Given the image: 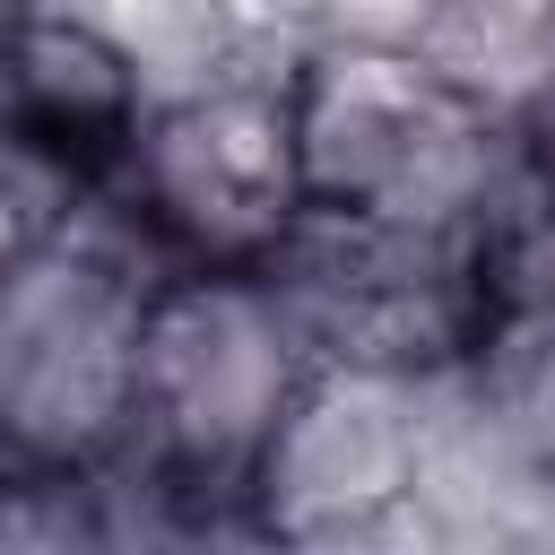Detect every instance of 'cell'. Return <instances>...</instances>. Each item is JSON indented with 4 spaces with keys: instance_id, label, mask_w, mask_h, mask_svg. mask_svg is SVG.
I'll list each match as a JSON object with an SVG mask.
<instances>
[{
    "instance_id": "obj_2",
    "label": "cell",
    "mask_w": 555,
    "mask_h": 555,
    "mask_svg": "<svg viewBox=\"0 0 555 555\" xmlns=\"http://www.w3.org/2000/svg\"><path fill=\"white\" fill-rule=\"evenodd\" d=\"M147 295L156 286L69 234L0 269V460L95 468L130 442Z\"/></svg>"
},
{
    "instance_id": "obj_13",
    "label": "cell",
    "mask_w": 555,
    "mask_h": 555,
    "mask_svg": "<svg viewBox=\"0 0 555 555\" xmlns=\"http://www.w3.org/2000/svg\"><path fill=\"white\" fill-rule=\"evenodd\" d=\"M520 121H529V139H538V156H546V173H555V78L538 87V104H529Z\"/></svg>"
},
{
    "instance_id": "obj_5",
    "label": "cell",
    "mask_w": 555,
    "mask_h": 555,
    "mask_svg": "<svg viewBox=\"0 0 555 555\" xmlns=\"http://www.w3.org/2000/svg\"><path fill=\"white\" fill-rule=\"evenodd\" d=\"M286 113H295L304 191L330 199V208H373L399 182V165L425 147V130L451 113V87L408 43H347V35H330L286 78Z\"/></svg>"
},
{
    "instance_id": "obj_11",
    "label": "cell",
    "mask_w": 555,
    "mask_h": 555,
    "mask_svg": "<svg viewBox=\"0 0 555 555\" xmlns=\"http://www.w3.org/2000/svg\"><path fill=\"white\" fill-rule=\"evenodd\" d=\"M26 243H35V225H26V208H17V191H9V173H0V269H9Z\"/></svg>"
},
{
    "instance_id": "obj_3",
    "label": "cell",
    "mask_w": 555,
    "mask_h": 555,
    "mask_svg": "<svg viewBox=\"0 0 555 555\" xmlns=\"http://www.w3.org/2000/svg\"><path fill=\"white\" fill-rule=\"evenodd\" d=\"M113 173L139 191L165 243L208 269H251L312 199L286 87L269 78H199L147 95L130 139L113 147Z\"/></svg>"
},
{
    "instance_id": "obj_12",
    "label": "cell",
    "mask_w": 555,
    "mask_h": 555,
    "mask_svg": "<svg viewBox=\"0 0 555 555\" xmlns=\"http://www.w3.org/2000/svg\"><path fill=\"white\" fill-rule=\"evenodd\" d=\"M26 121V95H17V61H9V17H0V139Z\"/></svg>"
},
{
    "instance_id": "obj_9",
    "label": "cell",
    "mask_w": 555,
    "mask_h": 555,
    "mask_svg": "<svg viewBox=\"0 0 555 555\" xmlns=\"http://www.w3.org/2000/svg\"><path fill=\"white\" fill-rule=\"evenodd\" d=\"M494 304L512 312H555V191L529 208V225L494 251Z\"/></svg>"
},
{
    "instance_id": "obj_4",
    "label": "cell",
    "mask_w": 555,
    "mask_h": 555,
    "mask_svg": "<svg viewBox=\"0 0 555 555\" xmlns=\"http://www.w3.org/2000/svg\"><path fill=\"white\" fill-rule=\"evenodd\" d=\"M425 486V373L330 356L286 399L251 460V512L286 546H390L416 538Z\"/></svg>"
},
{
    "instance_id": "obj_10",
    "label": "cell",
    "mask_w": 555,
    "mask_h": 555,
    "mask_svg": "<svg viewBox=\"0 0 555 555\" xmlns=\"http://www.w3.org/2000/svg\"><path fill=\"white\" fill-rule=\"evenodd\" d=\"M425 9L434 0H321L330 35H347V43H416Z\"/></svg>"
},
{
    "instance_id": "obj_6",
    "label": "cell",
    "mask_w": 555,
    "mask_h": 555,
    "mask_svg": "<svg viewBox=\"0 0 555 555\" xmlns=\"http://www.w3.org/2000/svg\"><path fill=\"white\" fill-rule=\"evenodd\" d=\"M9 61H17L26 121H35V130H61V139H78V147H95V156H113V147L130 139V121L147 113V69H139V52H130L104 17H87V9H69V0H26V9L9 17Z\"/></svg>"
},
{
    "instance_id": "obj_8",
    "label": "cell",
    "mask_w": 555,
    "mask_h": 555,
    "mask_svg": "<svg viewBox=\"0 0 555 555\" xmlns=\"http://www.w3.org/2000/svg\"><path fill=\"white\" fill-rule=\"evenodd\" d=\"M69 546H104L95 468L0 460V555H69Z\"/></svg>"
},
{
    "instance_id": "obj_14",
    "label": "cell",
    "mask_w": 555,
    "mask_h": 555,
    "mask_svg": "<svg viewBox=\"0 0 555 555\" xmlns=\"http://www.w3.org/2000/svg\"><path fill=\"white\" fill-rule=\"evenodd\" d=\"M17 9H26V0H0V17H17Z\"/></svg>"
},
{
    "instance_id": "obj_1",
    "label": "cell",
    "mask_w": 555,
    "mask_h": 555,
    "mask_svg": "<svg viewBox=\"0 0 555 555\" xmlns=\"http://www.w3.org/2000/svg\"><path fill=\"white\" fill-rule=\"evenodd\" d=\"M312 364V330L260 269L191 260L147 295L130 442L199 486H251V460Z\"/></svg>"
},
{
    "instance_id": "obj_7",
    "label": "cell",
    "mask_w": 555,
    "mask_h": 555,
    "mask_svg": "<svg viewBox=\"0 0 555 555\" xmlns=\"http://www.w3.org/2000/svg\"><path fill=\"white\" fill-rule=\"evenodd\" d=\"M460 104L529 113L555 78V0H434L408 43Z\"/></svg>"
}]
</instances>
